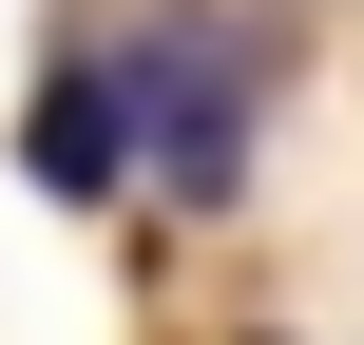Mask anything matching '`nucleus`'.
I'll use <instances>...</instances> for the list:
<instances>
[{"instance_id": "obj_1", "label": "nucleus", "mask_w": 364, "mask_h": 345, "mask_svg": "<svg viewBox=\"0 0 364 345\" xmlns=\"http://www.w3.org/2000/svg\"><path fill=\"white\" fill-rule=\"evenodd\" d=\"M115 115H134V173H154L173 211H230L250 154H269V38H250V19H154V38L115 58Z\"/></svg>"}, {"instance_id": "obj_2", "label": "nucleus", "mask_w": 364, "mask_h": 345, "mask_svg": "<svg viewBox=\"0 0 364 345\" xmlns=\"http://www.w3.org/2000/svg\"><path fill=\"white\" fill-rule=\"evenodd\" d=\"M19 173H38L58 211H115V192H134V115H115V58H58V77H38V134H19Z\"/></svg>"}]
</instances>
